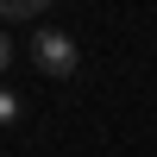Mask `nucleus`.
Returning <instances> with one entry per match:
<instances>
[{
  "instance_id": "obj_1",
  "label": "nucleus",
  "mask_w": 157,
  "mask_h": 157,
  "mask_svg": "<svg viewBox=\"0 0 157 157\" xmlns=\"http://www.w3.org/2000/svg\"><path fill=\"white\" fill-rule=\"evenodd\" d=\"M32 63H38L44 75H75L82 50H75L69 32H38V38H32Z\"/></svg>"
},
{
  "instance_id": "obj_2",
  "label": "nucleus",
  "mask_w": 157,
  "mask_h": 157,
  "mask_svg": "<svg viewBox=\"0 0 157 157\" xmlns=\"http://www.w3.org/2000/svg\"><path fill=\"white\" fill-rule=\"evenodd\" d=\"M50 0H0V13H6V19H32V13H44Z\"/></svg>"
},
{
  "instance_id": "obj_3",
  "label": "nucleus",
  "mask_w": 157,
  "mask_h": 157,
  "mask_svg": "<svg viewBox=\"0 0 157 157\" xmlns=\"http://www.w3.org/2000/svg\"><path fill=\"white\" fill-rule=\"evenodd\" d=\"M19 113H25V101L13 94V88H0V126H13V120H19Z\"/></svg>"
},
{
  "instance_id": "obj_4",
  "label": "nucleus",
  "mask_w": 157,
  "mask_h": 157,
  "mask_svg": "<svg viewBox=\"0 0 157 157\" xmlns=\"http://www.w3.org/2000/svg\"><path fill=\"white\" fill-rule=\"evenodd\" d=\"M6 57H13V38H6V32H0V69H6Z\"/></svg>"
}]
</instances>
